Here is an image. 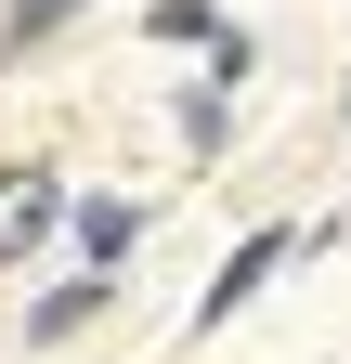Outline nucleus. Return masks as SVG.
Returning <instances> with one entry per match:
<instances>
[{"instance_id": "nucleus-4", "label": "nucleus", "mask_w": 351, "mask_h": 364, "mask_svg": "<svg viewBox=\"0 0 351 364\" xmlns=\"http://www.w3.org/2000/svg\"><path fill=\"white\" fill-rule=\"evenodd\" d=\"M65 247L92 260V273H117L130 247H144V196H78V208H65Z\"/></svg>"}, {"instance_id": "nucleus-2", "label": "nucleus", "mask_w": 351, "mask_h": 364, "mask_svg": "<svg viewBox=\"0 0 351 364\" xmlns=\"http://www.w3.org/2000/svg\"><path fill=\"white\" fill-rule=\"evenodd\" d=\"M286 260H299V235H286V221H260V235H247V247H234V260H222V273L195 287V338H208V326H234V312H247L260 287H274Z\"/></svg>"}, {"instance_id": "nucleus-3", "label": "nucleus", "mask_w": 351, "mask_h": 364, "mask_svg": "<svg viewBox=\"0 0 351 364\" xmlns=\"http://www.w3.org/2000/svg\"><path fill=\"white\" fill-rule=\"evenodd\" d=\"M104 312H117V273H92V260H78L65 287H39V299H26V351H65L78 326H104Z\"/></svg>"}, {"instance_id": "nucleus-8", "label": "nucleus", "mask_w": 351, "mask_h": 364, "mask_svg": "<svg viewBox=\"0 0 351 364\" xmlns=\"http://www.w3.org/2000/svg\"><path fill=\"white\" fill-rule=\"evenodd\" d=\"M247 65H260V39H247V26H222V39H208V65H195V78H222V91H247Z\"/></svg>"}, {"instance_id": "nucleus-9", "label": "nucleus", "mask_w": 351, "mask_h": 364, "mask_svg": "<svg viewBox=\"0 0 351 364\" xmlns=\"http://www.w3.org/2000/svg\"><path fill=\"white\" fill-rule=\"evenodd\" d=\"M338 91H351V78H338Z\"/></svg>"}, {"instance_id": "nucleus-7", "label": "nucleus", "mask_w": 351, "mask_h": 364, "mask_svg": "<svg viewBox=\"0 0 351 364\" xmlns=\"http://www.w3.org/2000/svg\"><path fill=\"white\" fill-rule=\"evenodd\" d=\"M222 26H234L222 0H144V39H195V53H208Z\"/></svg>"}, {"instance_id": "nucleus-5", "label": "nucleus", "mask_w": 351, "mask_h": 364, "mask_svg": "<svg viewBox=\"0 0 351 364\" xmlns=\"http://www.w3.org/2000/svg\"><path fill=\"white\" fill-rule=\"evenodd\" d=\"M92 14V0H0V65H26V53H53V39Z\"/></svg>"}, {"instance_id": "nucleus-1", "label": "nucleus", "mask_w": 351, "mask_h": 364, "mask_svg": "<svg viewBox=\"0 0 351 364\" xmlns=\"http://www.w3.org/2000/svg\"><path fill=\"white\" fill-rule=\"evenodd\" d=\"M65 208H78V196H65V169H39V156H26V169H0V273H26L39 247H53V235H65Z\"/></svg>"}, {"instance_id": "nucleus-6", "label": "nucleus", "mask_w": 351, "mask_h": 364, "mask_svg": "<svg viewBox=\"0 0 351 364\" xmlns=\"http://www.w3.org/2000/svg\"><path fill=\"white\" fill-rule=\"evenodd\" d=\"M169 117H183V156H222V144H234V91H222V78H183Z\"/></svg>"}]
</instances>
